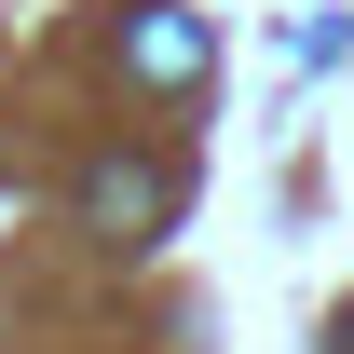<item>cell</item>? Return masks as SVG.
<instances>
[{
  "instance_id": "cell-1",
  "label": "cell",
  "mask_w": 354,
  "mask_h": 354,
  "mask_svg": "<svg viewBox=\"0 0 354 354\" xmlns=\"http://www.w3.org/2000/svg\"><path fill=\"white\" fill-rule=\"evenodd\" d=\"M123 68H136L150 95H191L205 68H218V41H205V14H177V0H136V14H123Z\"/></svg>"
},
{
  "instance_id": "cell-2",
  "label": "cell",
  "mask_w": 354,
  "mask_h": 354,
  "mask_svg": "<svg viewBox=\"0 0 354 354\" xmlns=\"http://www.w3.org/2000/svg\"><path fill=\"white\" fill-rule=\"evenodd\" d=\"M82 218H109L123 245H150V232H164V177L109 150V164H82Z\"/></svg>"
}]
</instances>
